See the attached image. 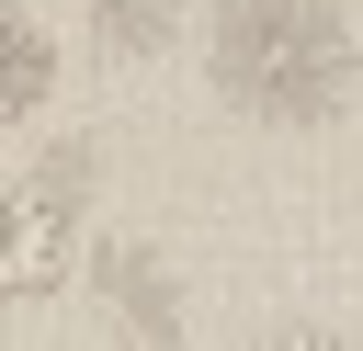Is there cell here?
Here are the masks:
<instances>
[{"label": "cell", "mask_w": 363, "mask_h": 351, "mask_svg": "<svg viewBox=\"0 0 363 351\" xmlns=\"http://www.w3.org/2000/svg\"><path fill=\"white\" fill-rule=\"evenodd\" d=\"M216 91L261 125H318L352 91V34L329 0H227L216 11Z\"/></svg>", "instance_id": "cell-1"}, {"label": "cell", "mask_w": 363, "mask_h": 351, "mask_svg": "<svg viewBox=\"0 0 363 351\" xmlns=\"http://www.w3.org/2000/svg\"><path fill=\"white\" fill-rule=\"evenodd\" d=\"M68 260H79L68 204H57L45 181H11V170H0V317H11V306H45V294L68 283Z\"/></svg>", "instance_id": "cell-2"}]
</instances>
